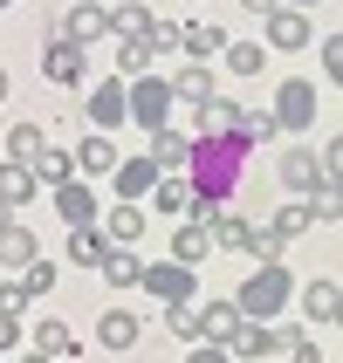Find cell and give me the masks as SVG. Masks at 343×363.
<instances>
[{
  "label": "cell",
  "instance_id": "f907efd6",
  "mask_svg": "<svg viewBox=\"0 0 343 363\" xmlns=\"http://www.w3.org/2000/svg\"><path fill=\"white\" fill-rule=\"evenodd\" d=\"M82 7H97V0H82Z\"/></svg>",
  "mask_w": 343,
  "mask_h": 363
},
{
  "label": "cell",
  "instance_id": "74e56055",
  "mask_svg": "<svg viewBox=\"0 0 343 363\" xmlns=\"http://www.w3.org/2000/svg\"><path fill=\"white\" fill-rule=\"evenodd\" d=\"M144 48H151V55L179 48V21H158V14H151V28H144Z\"/></svg>",
  "mask_w": 343,
  "mask_h": 363
},
{
  "label": "cell",
  "instance_id": "d6986e66",
  "mask_svg": "<svg viewBox=\"0 0 343 363\" xmlns=\"http://www.w3.org/2000/svg\"><path fill=\"white\" fill-rule=\"evenodd\" d=\"M28 261H41L35 233H28V226H14V220H7V226H0V267H14V274H21V267H28Z\"/></svg>",
  "mask_w": 343,
  "mask_h": 363
},
{
  "label": "cell",
  "instance_id": "52a82bcc",
  "mask_svg": "<svg viewBox=\"0 0 343 363\" xmlns=\"http://www.w3.org/2000/svg\"><path fill=\"white\" fill-rule=\"evenodd\" d=\"M82 110H89V130H103V138H110L117 123H131V117H124V82H117V76L97 82V89L82 96Z\"/></svg>",
  "mask_w": 343,
  "mask_h": 363
},
{
  "label": "cell",
  "instance_id": "8fae6325",
  "mask_svg": "<svg viewBox=\"0 0 343 363\" xmlns=\"http://www.w3.org/2000/svg\"><path fill=\"white\" fill-rule=\"evenodd\" d=\"M337 315H343V288L330 281V274H323V281H309V288H303V323L330 329V323H337Z\"/></svg>",
  "mask_w": 343,
  "mask_h": 363
},
{
  "label": "cell",
  "instance_id": "44dd1931",
  "mask_svg": "<svg viewBox=\"0 0 343 363\" xmlns=\"http://www.w3.org/2000/svg\"><path fill=\"white\" fill-rule=\"evenodd\" d=\"M103 254H110V233L103 226H69V261L76 267H103Z\"/></svg>",
  "mask_w": 343,
  "mask_h": 363
},
{
  "label": "cell",
  "instance_id": "d4e9b609",
  "mask_svg": "<svg viewBox=\"0 0 343 363\" xmlns=\"http://www.w3.org/2000/svg\"><path fill=\"white\" fill-rule=\"evenodd\" d=\"M110 35V21H103V7H76V14L62 21V41H76V48H89V41Z\"/></svg>",
  "mask_w": 343,
  "mask_h": 363
},
{
  "label": "cell",
  "instance_id": "8992f818",
  "mask_svg": "<svg viewBox=\"0 0 343 363\" xmlns=\"http://www.w3.org/2000/svg\"><path fill=\"white\" fill-rule=\"evenodd\" d=\"M268 41L261 48H309V41H316V28H309V14L303 7H268Z\"/></svg>",
  "mask_w": 343,
  "mask_h": 363
},
{
  "label": "cell",
  "instance_id": "3957f363",
  "mask_svg": "<svg viewBox=\"0 0 343 363\" xmlns=\"http://www.w3.org/2000/svg\"><path fill=\"white\" fill-rule=\"evenodd\" d=\"M138 288L151 295V302H165V308H179V302H200V274H192V267H179V261H144Z\"/></svg>",
  "mask_w": 343,
  "mask_h": 363
},
{
  "label": "cell",
  "instance_id": "ffe728a7",
  "mask_svg": "<svg viewBox=\"0 0 343 363\" xmlns=\"http://www.w3.org/2000/svg\"><path fill=\"white\" fill-rule=\"evenodd\" d=\"M151 213H192V179L185 172H165L151 185Z\"/></svg>",
  "mask_w": 343,
  "mask_h": 363
},
{
  "label": "cell",
  "instance_id": "e0dca14e",
  "mask_svg": "<svg viewBox=\"0 0 343 363\" xmlns=\"http://www.w3.org/2000/svg\"><path fill=\"white\" fill-rule=\"evenodd\" d=\"M138 336H144V323L131 315V308H103V315H97V343L103 350H131Z\"/></svg>",
  "mask_w": 343,
  "mask_h": 363
},
{
  "label": "cell",
  "instance_id": "8d00e7d4",
  "mask_svg": "<svg viewBox=\"0 0 343 363\" xmlns=\"http://www.w3.org/2000/svg\"><path fill=\"white\" fill-rule=\"evenodd\" d=\"M151 62H158V55H151L144 41H124V48H117V69H124V76H151Z\"/></svg>",
  "mask_w": 343,
  "mask_h": 363
},
{
  "label": "cell",
  "instance_id": "83f0119b",
  "mask_svg": "<svg viewBox=\"0 0 343 363\" xmlns=\"http://www.w3.org/2000/svg\"><path fill=\"white\" fill-rule=\"evenodd\" d=\"M41 123H14V130H7V164H35L41 158Z\"/></svg>",
  "mask_w": 343,
  "mask_h": 363
},
{
  "label": "cell",
  "instance_id": "ac0fdd59",
  "mask_svg": "<svg viewBox=\"0 0 343 363\" xmlns=\"http://www.w3.org/2000/svg\"><path fill=\"white\" fill-rule=\"evenodd\" d=\"M234 117H241L234 96H206L200 110H192V138H220V130H234Z\"/></svg>",
  "mask_w": 343,
  "mask_h": 363
},
{
  "label": "cell",
  "instance_id": "4316f807",
  "mask_svg": "<svg viewBox=\"0 0 343 363\" xmlns=\"http://www.w3.org/2000/svg\"><path fill=\"white\" fill-rule=\"evenodd\" d=\"M103 281L110 288H138V274H144V261L138 254H124V247H110V254H103V267H97Z\"/></svg>",
  "mask_w": 343,
  "mask_h": 363
},
{
  "label": "cell",
  "instance_id": "c3c4849f",
  "mask_svg": "<svg viewBox=\"0 0 343 363\" xmlns=\"http://www.w3.org/2000/svg\"><path fill=\"white\" fill-rule=\"evenodd\" d=\"M0 103H7V69H0Z\"/></svg>",
  "mask_w": 343,
  "mask_h": 363
},
{
  "label": "cell",
  "instance_id": "5b68a950",
  "mask_svg": "<svg viewBox=\"0 0 343 363\" xmlns=\"http://www.w3.org/2000/svg\"><path fill=\"white\" fill-rule=\"evenodd\" d=\"M41 76L48 82H62V89H82V76H89V62H82V48L76 41H48V48H41Z\"/></svg>",
  "mask_w": 343,
  "mask_h": 363
},
{
  "label": "cell",
  "instance_id": "ba28073f",
  "mask_svg": "<svg viewBox=\"0 0 343 363\" xmlns=\"http://www.w3.org/2000/svg\"><path fill=\"white\" fill-rule=\"evenodd\" d=\"M48 199H55V213H62L69 226H97V185H89V179H69V185H55Z\"/></svg>",
  "mask_w": 343,
  "mask_h": 363
},
{
  "label": "cell",
  "instance_id": "d590c367",
  "mask_svg": "<svg viewBox=\"0 0 343 363\" xmlns=\"http://www.w3.org/2000/svg\"><path fill=\"white\" fill-rule=\"evenodd\" d=\"M21 288H28V302H41V295L55 288V261H28L21 267Z\"/></svg>",
  "mask_w": 343,
  "mask_h": 363
},
{
  "label": "cell",
  "instance_id": "681fc988",
  "mask_svg": "<svg viewBox=\"0 0 343 363\" xmlns=\"http://www.w3.org/2000/svg\"><path fill=\"white\" fill-rule=\"evenodd\" d=\"M0 226H7V206H0Z\"/></svg>",
  "mask_w": 343,
  "mask_h": 363
},
{
  "label": "cell",
  "instance_id": "5bb4252c",
  "mask_svg": "<svg viewBox=\"0 0 343 363\" xmlns=\"http://www.w3.org/2000/svg\"><path fill=\"white\" fill-rule=\"evenodd\" d=\"M28 179H35V192H41V185L55 192V185H69V179H76V158H69L62 144H41V158L28 164Z\"/></svg>",
  "mask_w": 343,
  "mask_h": 363
},
{
  "label": "cell",
  "instance_id": "7c38bea8",
  "mask_svg": "<svg viewBox=\"0 0 343 363\" xmlns=\"http://www.w3.org/2000/svg\"><path fill=\"white\" fill-rule=\"evenodd\" d=\"M69 158H76V172H82V179H110V172H117V144L103 138V130H89V138H82Z\"/></svg>",
  "mask_w": 343,
  "mask_h": 363
},
{
  "label": "cell",
  "instance_id": "4fadbf2b",
  "mask_svg": "<svg viewBox=\"0 0 343 363\" xmlns=\"http://www.w3.org/2000/svg\"><path fill=\"white\" fill-rule=\"evenodd\" d=\"M144 158L158 164V179H165V172H185V158H192V138L165 123V130H151V151H144Z\"/></svg>",
  "mask_w": 343,
  "mask_h": 363
},
{
  "label": "cell",
  "instance_id": "f546056e",
  "mask_svg": "<svg viewBox=\"0 0 343 363\" xmlns=\"http://www.w3.org/2000/svg\"><path fill=\"white\" fill-rule=\"evenodd\" d=\"M213 247H227V254H247V247H254V226L234 220V213H220V220H213Z\"/></svg>",
  "mask_w": 343,
  "mask_h": 363
},
{
  "label": "cell",
  "instance_id": "f35d334b",
  "mask_svg": "<svg viewBox=\"0 0 343 363\" xmlns=\"http://www.w3.org/2000/svg\"><path fill=\"white\" fill-rule=\"evenodd\" d=\"M165 323H172V336H185V343H200V302H179L172 315H165Z\"/></svg>",
  "mask_w": 343,
  "mask_h": 363
},
{
  "label": "cell",
  "instance_id": "6da1fadb",
  "mask_svg": "<svg viewBox=\"0 0 343 363\" xmlns=\"http://www.w3.org/2000/svg\"><path fill=\"white\" fill-rule=\"evenodd\" d=\"M295 302V281H288V267L275 261V267H254L241 281V295H234V308H241L247 323H268V315H282V308Z\"/></svg>",
  "mask_w": 343,
  "mask_h": 363
},
{
  "label": "cell",
  "instance_id": "b9f144b4",
  "mask_svg": "<svg viewBox=\"0 0 343 363\" xmlns=\"http://www.w3.org/2000/svg\"><path fill=\"white\" fill-rule=\"evenodd\" d=\"M288 363H330V357L309 343V336H295V343H288Z\"/></svg>",
  "mask_w": 343,
  "mask_h": 363
},
{
  "label": "cell",
  "instance_id": "bcb514c9",
  "mask_svg": "<svg viewBox=\"0 0 343 363\" xmlns=\"http://www.w3.org/2000/svg\"><path fill=\"white\" fill-rule=\"evenodd\" d=\"M268 7H275V0H247V14H268Z\"/></svg>",
  "mask_w": 343,
  "mask_h": 363
},
{
  "label": "cell",
  "instance_id": "ab89813d",
  "mask_svg": "<svg viewBox=\"0 0 343 363\" xmlns=\"http://www.w3.org/2000/svg\"><path fill=\"white\" fill-rule=\"evenodd\" d=\"M28 308H35V302H28V288H21V281H7V288H0V315H14V323H21Z\"/></svg>",
  "mask_w": 343,
  "mask_h": 363
},
{
  "label": "cell",
  "instance_id": "4dcf8cb0",
  "mask_svg": "<svg viewBox=\"0 0 343 363\" xmlns=\"http://www.w3.org/2000/svg\"><path fill=\"white\" fill-rule=\"evenodd\" d=\"M220 55H227V69H234V76H261L268 48H261V41H227Z\"/></svg>",
  "mask_w": 343,
  "mask_h": 363
},
{
  "label": "cell",
  "instance_id": "d6a6232c",
  "mask_svg": "<svg viewBox=\"0 0 343 363\" xmlns=\"http://www.w3.org/2000/svg\"><path fill=\"white\" fill-rule=\"evenodd\" d=\"M268 233H275V240H295V233H309V199H288L282 213H275V226H268Z\"/></svg>",
  "mask_w": 343,
  "mask_h": 363
},
{
  "label": "cell",
  "instance_id": "603a6c76",
  "mask_svg": "<svg viewBox=\"0 0 343 363\" xmlns=\"http://www.w3.org/2000/svg\"><path fill=\"white\" fill-rule=\"evenodd\" d=\"M103 233H110V247H131V240H138V233H144V206H110V213H103Z\"/></svg>",
  "mask_w": 343,
  "mask_h": 363
},
{
  "label": "cell",
  "instance_id": "f1b7e54d",
  "mask_svg": "<svg viewBox=\"0 0 343 363\" xmlns=\"http://www.w3.org/2000/svg\"><path fill=\"white\" fill-rule=\"evenodd\" d=\"M206 96H220V89H213V76H206L200 62H192V69H185V76L172 82V103H192V110H200Z\"/></svg>",
  "mask_w": 343,
  "mask_h": 363
},
{
  "label": "cell",
  "instance_id": "7bdbcfd3",
  "mask_svg": "<svg viewBox=\"0 0 343 363\" xmlns=\"http://www.w3.org/2000/svg\"><path fill=\"white\" fill-rule=\"evenodd\" d=\"M323 76H330V82H337V76H343V41H337V35H330V41H323Z\"/></svg>",
  "mask_w": 343,
  "mask_h": 363
},
{
  "label": "cell",
  "instance_id": "9a60e30c",
  "mask_svg": "<svg viewBox=\"0 0 343 363\" xmlns=\"http://www.w3.org/2000/svg\"><path fill=\"white\" fill-rule=\"evenodd\" d=\"M206 254H220V247H213V226H200V220H185L179 233H172V261H179V267H200Z\"/></svg>",
  "mask_w": 343,
  "mask_h": 363
},
{
  "label": "cell",
  "instance_id": "30bf717a",
  "mask_svg": "<svg viewBox=\"0 0 343 363\" xmlns=\"http://www.w3.org/2000/svg\"><path fill=\"white\" fill-rule=\"evenodd\" d=\"M110 179H117V199H124V206H138V199H151L158 164H151V158H117V172H110Z\"/></svg>",
  "mask_w": 343,
  "mask_h": 363
},
{
  "label": "cell",
  "instance_id": "7a4b0ae2",
  "mask_svg": "<svg viewBox=\"0 0 343 363\" xmlns=\"http://www.w3.org/2000/svg\"><path fill=\"white\" fill-rule=\"evenodd\" d=\"M124 117L144 123V130H165L172 123V82L165 76H131L124 82Z\"/></svg>",
  "mask_w": 343,
  "mask_h": 363
},
{
  "label": "cell",
  "instance_id": "ee69618b",
  "mask_svg": "<svg viewBox=\"0 0 343 363\" xmlns=\"http://www.w3.org/2000/svg\"><path fill=\"white\" fill-rule=\"evenodd\" d=\"M185 363H234V357H227L220 343H192V357H185Z\"/></svg>",
  "mask_w": 343,
  "mask_h": 363
},
{
  "label": "cell",
  "instance_id": "836d02e7",
  "mask_svg": "<svg viewBox=\"0 0 343 363\" xmlns=\"http://www.w3.org/2000/svg\"><path fill=\"white\" fill-rule=\"evenodd\" d=\"M234 138L268 144V138H282V130H275V117H268V110H241V117H234Z\"/></svg>",
  "mask_w": 343,
  "mask_h": 363
},
{
  "label": "cell",
  "instance_id": "484cf974",
  "mask_svg": "<svg viewBox=\"0 0 343 363\" xmlns=\"http://www.w3.org/2000/svg\"><path fill=\"white\" fill-rule=\"evenodd\" d=\"M282 179L295 185V192H316V151H309V144H288L282 151Z\"/></svg>",
  "mask_w": 343,
  "mask_h": 363
},
{
  "label": "cell",
  "instance_id": "7402d4cb",
  "mask_svg": "<svg viewBox=\"0 0 343 363\" xmlns=\"http://www.w3.org/2000/svg\"><path fill=\"white\" fill-rule=\"evenodd\" d=\"M103 21H110V35H117V41H144V28H151V7L124 0V7H103Z\"/></svg>",
  "mask_w": 343,
  "mask_h": 363
},
{
  "label": "cell",
  "instance_id": "9c48e42d",
  "mask_svg": "<svg viewBox=\"0 0 343 363\" xmlns=\"http://www.w3.org/2000/svg\"><path fill=\"white\" fill-rule=\"evenodd\" d=\"M76 350H82V343H76L62 323H48V315H41L35 336H28V357H41V363H76Z\"/></svg>",
  "mask_w": 343,
  "mask_h": 363
},
{
  "label": "cell",
  "instance_id": "cb8c5ba5",
  "mask_svg": "<svg viewBox=\"0 0 343 363\" xmlns=\"http://www.w3.org/2000/svg\"><path fill=\"white\" fill-rule=\"evenodd\" d=\"M234 329H241V308L234 302H206L200 308V343H227Z\"/></svg>",
  "mask_w": 343,
  "mask_h": 363
},
{
  "label": "cell",
  "instance_id": "816d5d0a",
  "mask_svg": "<svg viewBox=\"0 0 343 363\" xmlns=\"http://www.w3.org/2000/svg\"><path fill=\"white\" fill-rule=\"evenodd\" d=\"M0 7H14V0H0Z\"/></svg>",
  "mask_w": 343,
  "mask_h": 363
},
{
  "label": "cell",
  "instance_id": "f6af8a7d",
  "mask_svg": "<svg viewBox=\"0 0 343 363\" xmlns=\"http://www.w3.org/2000/svg\"><path fill=\"white\" fill-rule=\"evenodd\" d=\"M14 343H21V323H14V315H0V357H7Z\"/></svg>",
  "mask_w": 343,
  "mask_h": 363
},
{
  "label": "cell",
  "instance_id": "2e32d148",
  "mask_svg": "<svg viewBox=\"0 0 343 363\" xmlns=\"http://www.w3.org/2000/svg\"><path fill=\"white\" fill-rule=\"evenodd\" d=\"M179 48H185V55H192V62L206 69V62H213V55L227 48V28H213V21H185V28H179Z\"/></svg>",
  "mask_w": 343,
  "mask_h": 363
},
{
  "label": "cell",
  "instance_id": "60d3db41",
  "mask_svg": "<svg viewBox=\"0 0 343 363\" xmlns=\"http://www.w3.org/2000/svg\"><path fill=\"white\" fill-rule=\"evenodd\" d=\"M247 254H261V267H275V261H282V240H275V233H261V226H254V247H247Z\"/></svg>",
  "mask_w": 343,
  "mask_h": 363
},
{
  "label": "cell",
  "instance_id": "277c9868",
  "mask_svg": "<svg viewBox=\"0 0 343 363\" xmlns=\"http://www.w3.org/2000/svg\"><path fill=\"white\" fill-rule=\"evenodd\" d=\"M268 117H275V130H316V82H303V76L282 82Z\"/></svg>",
  "mask_w": 343,
  "mask_h": 363
},
{
  "label": "cell",
  "instance_id": "1f68e13d",
  "mask_svg": "<svg viewBox=\"0 0 343 363\" xmlns=\"http://www.w3.org/2000/svg\"><path fill=\"white\" fill-rule=\"evenodd\" d=\"M21 199H35V179H28V164H0V206L14 213Z\"/></svg>",
  "mask_w": 343,
  "mask_h": 363
},
{
  "label": "cell",
  "instance_id": "f5cc1de1",
  "mask_svg": "<svg viewBox=\"0 0 343 363\" xmlns=\"http://www.w3.org/2000/svg\"><path fill=\"white\" fill-rule=\"evenodd\" d=\"M28 363H41V357H28Z\"/></svg>",
  "mask_w": 343,
  "mask_h": 363
},
{
  "label": "cell",
  "instance_id": "7dc6e473",
  "mask_svg": "<svg viewBox=\"0 0 343 363\" xmlns=\"http://www.w3.org/2000/svg\"><path fill=\"white\" fill-rule=\"evenodd\" d=\"M275 7H303V14H309V7H316V0H275Z\"/></svg>",
  "mask_w": 343,
  "mask_h": 363
},
{
  "label": "cell",
  "instance_id": "e575fe53",
  "mask_svg": "<svg viewBox=\"0 0 343 363\" xmlns=\"http://www.w3.org/2000/svg\"><path fill=\"white\" fill-rule=\"evenodd\" d=\"M337 220H343L337 185H316V192H309V226H337Z\"/></svg>",
  "mask_w": 343,
  "mask_h": 363
}]
</instances>
